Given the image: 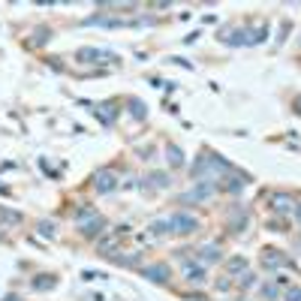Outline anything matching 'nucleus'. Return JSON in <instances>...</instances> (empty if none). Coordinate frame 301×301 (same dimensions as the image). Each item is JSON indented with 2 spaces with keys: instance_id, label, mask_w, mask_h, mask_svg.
I'll return each mask as SVG.
<instances>
[{
  "instance_id": "4",
  "label": "nucleus",
  "mask_w": 301,
  "mask_h": 301,
  "mask_svg": "<svg viewBox=\"0 0 301 301\" xmlns=\"http://www.w3.org/2000/svg\"><path fill=\"white\" fill-rule=\"evenodd\" d=\"M94 187H97V193H112V190L118 187V178H115V172H112V169H102V172H97V178H94Z\"/></svg>"
},
{
  "instance_id": "14",
  "label": "nucleus",
  "mask_w": 301,
  "mask_h": 301,
  "mask_svg": "<svg viewBox=\"0 0 301 301\" xmlns=\"http://www.w3.org/2000/svg\"><path fill=\"white\" fill-rule=\"evenodd\" d=\"M262 262H265L268 268H280V265H286V259L280 256V250H265V256H262Z\"/></svg>"
},
{
  "instance_id": "27",
  "label": "nucleus",
  "mask_w": 301,
  "mask_h": 301,
  "mask_svg": "<svg viewBox=\"0 0 301 301\" xmlns=\"http://www.w3.org/2000/svg\"><path fill=\"white\" fill-rule=\"evenodd\" d=\"M286 301H301V289L298 286H292V289L286 292Z\"/></svg>"
},
{
  "instance_id": "7",
  "label": "nucleus",
  "mask_w": 301,
  "mask_h": 301,
  "mask_svg": "<svg viewBox=\"0 0 301 301\" xmlns=\"http://www.w3.org/2000/svg\"><path fill=\"white\" fill-rule=\"evenodd\" d=\"M78 229H81V235H85V238H94V235H100L102 229H105V220L97 214L94 220H88V223H85V226H78Z\"/></svg>"
},
{
  "instance_id": "29",
  "label": "nucleus",
  "mask_w": 301,
  "mask_h": 301,
  "mask_svg": "<svg viewBox=\"0 0 301 301\" xmlns=\"http://www.w3.org/2000/svg\"><path fill=\"white\" fill-rule=\"evenodd\" d=\"M295 105H298V112H301V97H295Z\"/></svg>"
},
{
  "instance_id": "15",
  "label": "nucleus",
  "mask_w": 301,
  "mask_h": 301,
  "mask_svg": "<svg viewBox=\"0 0 301 301\" xmlns=\"http://www.w3.org/2000/svg\"><path fill=\"white\" fill-rule=\"evenodd\" d=\"M226 271H229V274H241V271H247V259H244V256H232V259L226 262Z\"/></svg>"
},
{
  "instance_id": "25",
  "label": "nucleus",
  "mask_w": 301,
  "mask_h": 301,
  "mask_svg": "<svg viewBox=\"0 0 301 301\" xmlns=\"http://www.w3.org/2000/svg\"><path fill=\"white\" fill-rule=\"evenodd\" d=\"M262 295H265V298H277V286H274V283H265V286H262Z\"/></svg>"
},
{
  "instance_id": "21",
  "label": "nucleus",
  "mask_w": 301,
  "mask_h": 301,
  "mask_svg": "<svg viewBox=\"0 0 301 301\" xmlns=\"http://www.w3.org/2000/svg\"><path fill=\"white\" fill-rule=\"evenodd\" d=\"M151 232H154V235H166V232H172V229H169V220H154V223H151Z\"/></svg>"
},
{
  "instance_id": "23",
  "label": "nucleus",
  "mask_w": 301,
  "mask_h": 301,
  "mask_svg": "<svg viewBox=\"0 0 301 301\" xmlns=\"http://www.w3.org/2000/svg\"><path fill=\"white\" fill-rule=\"evenodd\" d=\"M151 181H154V187H169V175H163V172H154Z\"/></svg>"
},
{
  "instance_id": "5",
  "label": "nucleus",
  "mask_w": 301,
  "mask_h": 301,
  "mask_svg": "<svg viewBox=\"0 0 301 301\" xmlns=\"http://www.w3.org/2000/svg\"><path fill=\"white\" fill-rule=\"evenodd\" d=\"M94 115H97V121L100 124H105V127H115V118H118V108L115 105H100V108H94Z\"/></svg>"
},
{
  "instance_id": "30",
  "label": "nucleus",
  "mask_w": 301,
  "mask_h": 301,
  "mask_svg": "<svg viewBox=\"0 0 301 301\" xmlns=\"http://www.w3.org/2000/svg\"><path fill=\"white\" fill-rule=\"evenodd\" d=\"M6 301H18V298H15V295H6Z\"/></svg>"
},
{
  "instance_id": "8",
  "label": "nucleus",
  "mask_w": 301,
  "mask_h": 301,
  "mask_svg": "<svg viewBox=\"0 0 301 301\" xmlns=\"http://www.w3.org/2000/svg\"><path fill=\"white\" fill-rule=\"evenodd\" d=\"M145 277L154 280V283H166L169 280V265H148L145 268Z\"/></svg>"
},
{
  "instance_id": "9",
  "label": "nucleus",
  "mask_w": 301,
  "mask_h": 301,
  "mask_svg": "<svg viewBox=\"0 0 301 301\" xmlns=\"http://www.w3.org/2000/svg\"><path fill=\"white\" fill-rule=\"evenodd\" d=\"M271 205H274V211H280V214H286L292 205H295V199L289 196V193H274L271 196Z\"/></svg>"
},
{
  "instance_id": "11",
  "label": "nucleus",
  "mask_w": 301,
  "mask_h": 301,
  "mask_svg": "<svg viewBox=\"0 0 301 301\" xmlns=\"http://www.w3.org/2000/svg\"><path fill=\"white\" fill-rule=\"evenodd\" d=\"M75 58H78L81 64H97V61L102 58V51H100V48H78V51H75Z\"/></svg>"
},
{
  "instance_id": "12",
  "label": "nucleus",
  "mask_w": 301,
  "mask_h": 301,
  "mask_svg": "<svg viewBox=\"0 0 301 301\" xmlns=\"http://www.w3.org/2000/svg\"><path fill=\"white\" fill-rule=\"evenodd\" d=\"M166 160H169V166H184V151L181 148H175V145H169L166 148Z\"/></svg>"
},
{
  "instance_id": "18",
  "label": "nucleus",
  "mask_w": 301,
  "mask_h": 301,
  "mask_svg": "<svg viewBox=\"0 0 301 301\" xmlns=\"http://www.w3.org/2000/svg\"><path fill=\"white\" fill-rule=\"evenodd\" d=\"M244 187H247V178H241V175L229 178V184H226V190H229V193H238V190H244Z\"/></svg>"
},
{
  "instance_id": "26",
  "label": "nucleus",
  "mask_w": 301,
  "mask_h": 301,
  "mask_svg": "<svg viewBox=\"0 0 301 301\" xmlns=\"http://www.w3.org/2000/svg\"><path fill=\"white\" fill-rule=\"evenodd\" d=\"M253 283H256V277H253V274H247V271H244V274H241V286H244V289H250V286H253Z\"/></svg>"
},
{
  "instance_id": "10",
  "label": "nucleus",
  "mask_w": 301,
  "mask_h": 301,
  "mask_svg": "<svg viewBox=\"0 0 301 301\" xmlns=\"http://www.w3.org/2000/svg\"><path fill=\"white\" fill-rule=\"evenodd\" d=\"M54 286H58V277H51V274H39L34 280L36 292H48V289H54Z\"/></svg>"
},
{
  "instance_id": "2",
  "label": "nucleus",
  "mask_w": 301,
  "mask_h": 301,
  "mask_svg": "<svg viewBox=\"0 0 301 301\" xmlns=\"http://www.w3.org/2000/svg\"><path fill=\"white\" fill-rule=\"evenodd\" d=\"M169 229H172V232H181V235L196 232V229H199V220L190 217V214H184V211H178V214L169 217Z\"/></svg>"
},
{
  "instance_id": "13",
  "label": "nucleus",
  "mask_w": 301,
  "mask_h": 301,
  "mask_svg": "<svg viewBox=\"0 0 301 301\" xmlns=\"http://www.w3.org/2000/svg\"><path fill=\"white\" fill-rule=\"evenodd\" d=\"M199 256H202V262H208V265H211V262H217V259H220V247H217V244H208V247H202V250H199Z\"/></svg>"
},
{
  "instance_id": "3",
  "label": "nucleus",
  "mask_w": 301,
  "mask_h": 301,
  "mask_svg": "<svg viewBox=\"0 0 301 301\" xmlns=\"http://www.w3.org/2000/svg\"><path fill=\"white\" fill-rule=\"evenodd\" d=\"M214 196V184H208V181H199L190 193H184L181 196V202H208Z\"/></svg>"
},
{
  "instance_id": "17",
  "label": "nucleus",
  "mask_w": 301,
  "mask_h": 301,
  "mask_svg": "<svg viewBox=\"0 0 301 301\" xmlns=\"http://www.w3.org/2000/svg\"><path fill=\"white\" fill-rule=\"evenodd\" d=\"M130 112H133L135 121H145V102H142V100H135V97H133V100H130Z\"/></svg>"
},
{
  "instance_id": "22",
  "label": "nucleus",
  "mask_w": 301,
  "mask_h": 301,
  "mask_svg": "<svg viewBox=\"0 0 301 301\" xmlns=\"http://www.w3.org/2000/svg\"><path fill=\"white\" fill-rule=\"evenodd\" d=\"M0 217H3L6 223H21V214H18V211H6V208H3V211H0Z\"/></svg>"
},
{
  "instance_id": "28",
  "label": "nucleus",
  "mask_w": 301,
  "mask_h": 301,
  "mask_svg": "<svg viewBox=\"0 0 301 301\" xmlns=\"http://www.w3.org/2000/svg\"><path fill=\"white\" fill-rule=\"evenodd\" d=\"M295 217H298V220H301V205H298V208H295Z\"/></svg>"
},
{
  "instance_id": "24",
  "label": "nucleus",
  "mask_w": 301,
  "mask_h": 301,
  "mask_svg": "<svg viewBox=\"0 0 301 301\" xmlns=\"http://www.w3.org/2000/svg\"><path fill=\"white\" fill-rule=\"evenodd\" d=\"M45 39H48V28H39V31H36V36H34V45H42Z\"/></svg>"
},
{
  "instance_id": "16",
  "label": "nucleus",
  "mask_w": 301,
  "mask_h": 301,
  "mask_svg": "<svg viewBox=\"0 0 301 301\" xmlns=\"http://www.w3.org/2000/svg\"><path fill=\"white\" fill-rule=\"evenodd\" d=\"M187 280H190V283H205V268L202 265H187Z\"/></svg>"
},
{
  "instance_id": "1",
  "label": "nucleus",
  "mask_w": 301,
  "mask_h": 301,
  "mask_svg": "<svg viewBox=\"0 0 301 301\" xmlns=\"http://www.w3.org/2000/svg\"><path fill=\"white\" fill-rule=\"evenodd\" d=\"M265 28H259L256 34L253 31H235V34H229V36H220V39H226L229 45H256V42H262L265 39Z\"/></svg>"
},
{
  "instance_id": "20",
  "label": "nucleus",
  "mask_w": 301,
  "mask_h": 301,
  "mask_svg": "<svg viewBox=\"0 0 301 301\" xmlns=\"http://www.w3.org/2000/svg\"><path fill=\"white\" fill-rule=\"evenodd\" d=\"M39 235H42V238H54V235H58V226H54L51 220H42V223H39Z\"/></svg>"
},
{
  "instance_id": "6",
  "label": "nucleus",
  "mask_w": 301,
  "mask_h": 301,
  "mask_svg": "<svg viewBox=\"0 0 301 301\" xmlns=\"http://www.w3.org/2000/svg\"><path fill=\"white\" fill-rule=\"evenodd\" d=\"M81 24H85V28H94V24H102V28H121L124 21H121V18H108V15H91V18H85Z\"/></svg>"
},
{
  "instance_id": "19",
  "label": "nucleus",
  "mask_w": 301,
  "mask_h": 301,
  "mask_svg": "<svg viewBox=\"0 0 301 301\" xmlns=\"http://www.w3.org/2000/svg\"><path fill=\"white\" fill-rule=\"evenodd\" d=\"M94 217H97V211H94V208H81V211L75 214V223H78V226H85V223H88V220H94Z\"/></svg>"
}]
</instances>
